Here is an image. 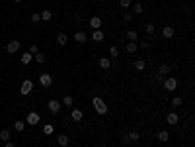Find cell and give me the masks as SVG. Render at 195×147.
Segmentation results:
<instances>
[{"instance_id": "1", "label": "cell", "mask_w": 195, "mask_h": 147, "mask_svg": "<svg viewBox=\"0 0 195 147\" xmlns=\"http://www.w3.org/2000/svg\"><path fill=\"white\" fill-rule=\"evenodd\" d=\"M92 104H94V110H96L98 114H107V104H105L99 96H94V100H92Z\"/></svg>"}, {"instance_id": "2", "label": "cell", "mask_w": 195, "mask_h": 147, "mask_svg": "<svg viewBox=\"0 0 195 147\" xmlns=\"http://www.w3.org/2000/svg\"><path fill=\"white\" fill-rule=\"evenodd\" d=\"M162 85H164V88H166L168 92H172V90H176V88H178V81L174 77H164Z\"/></svg>"}, {"instance_id": "3", "label": "cell", "mask_w": 195, "mask_h": 147, "mask_svg": "<svg viewBox=\"0 0 195 147\" xmlns=\"http://www.w3.org/2000/svg\"><path fill=\"white\" fill-rule=\"evenodd\" d=\"M139 139H141V133L139 132H129V133H125L123 137H121L123 143H137Z\"/></svg>"}, {"instance_id": "4", "label": "cell", "mask_w": 195, "mask_h": 147, "mask_svg": "<svg viewBox=\"0 0 195 147\" xmlns=\"http://www.w3.org/2000/svg\"><path fill=\"white\" fill-rule=\"evenodd\" d=\"M31 90H33V82L28 78V81H24L22 86H20V94H22V96H28V94H31Z\"/></svg>"}, {"instance_id": "5", "label": "cell", "mask_w": 195, "mask_h": 147, "mask_svg": "<svg viewBox=\"0 0 195 147\" xmlns=\"http://www.w3.org/2000/svg\"><path fill=\"white\" fill-rule=\"evenodd\" d=\"M47 108H49V112H51V114H59V112H61V108H62V104L57 100V98H53V100H49Z\"/></svg>"}, {"instance_id": "6", "label": "cell", "mask_w": 195, "mask_h": 147, "mask_svg": "<svg viewBox=\"0 0 195 147\" xmlns=\"http://www.w3.org/2000/svg\"><path fill=\"white\" fill-rule=\"evenodd\" d=\"M39 85L43 86V88H49V86L53 85V77H51V75H47V73L39 75Z\"/></svg>"}, {"instance_id": "7", "label": "cell", "mask_w": 195, "mask_h": 147, "mask_svg": "<svg viewBox=\"0 0 195 147\" xmlns=\"http://www.w3.org/2000/svg\"><path fill=\"white\" fill-rule=\"evenodd\" d=\"M25 122H28L29 125H37L41 122V118H39V114L37 112H29L28 114V118H25Z\"/></svg>"}, {"instance_id": "8", "label": "cell", "mask_w": 195, "mask_h": 147, "mask_svg": "<svg viewBox=\"0 0 195 147\" xmlns=\"http://www.w3.org/2000/svg\"><path fill=\"white\" fill-rule=\"evenodd\" d=\"M20 47H22V43H20L18 39H12L10 43H6V51H8V53H16Z\"/></svg>"}, {"instance_id": "9", "label": "cell", "mask_w": 195, "mask_h": 147, "mask_svg": "<svg viewBox=\"0 0 195 147\" xmlns=\"http://www.w3.org/2000/svg\"><path fill=\"white\" fill-rule=\"evenodd\" d=\"M166 122L170 124V125H176L178 122H180V116H178L176 112H170V114H168V116H166Z\"/></svg>"}, {"instance_id": "10", "label": "cell", "mask_w": 195, "mask_h": 147, "mask_svg": "<svg viewBox=\"0 0 195 147\" xmlns=\"http://www.w3.org/2000/svg\"><path fill=\"white\" fill-rule=\"evenodd\" d=\"M162 38H166V39L174 38V28L172 26H164V28H162Z\"/></svg>"}, {"instance_id": "11", "label": "cell", "mask_w": 195, "mask_h": 147, "mask_svg": "<svg viewBox=\"0 0 195 147\" xmlns=\"http://www.w3.org/2000/svg\"><path fill=\"white\" fill-rule=\"evenodd\" d=\"M90 28H94V30H99V28H102V18H99V16L90 18Z\"/></svg>"}, {"instance_id": "12", "label": "cell", "mask_w": 195, "mask_h": 147, "mask_svg": "<svg viewBox=\"0 0 195 147\" xmlns=\"http://www.w3.org/2000/svg\"><path fill=\"white\" fill-rule=\"evenodd\" d=\"M74 41H76V43H86L88 35L84 34V31H76V34H74Z\"/></svg>"}, {"instance_id": "13", "label": "cell", "mask_w": 195, "mask_h": 147, "mask_svg": "<svg viewBox=\"0 0 195 147\" xmlns=\"http://www.w3.org/2000/svg\"><path fill=\"white\" fill-rule=\"evenodd\" d=\"M70 118L74 120V122H80V120L84 118V114H82V110H78V108H72V112H70Z\"/></svg>"}, {"instance_id": "14", "label": "cell", "mask_w": 195, "mask_h": 147, "mask_svg": "<svg viewBox=\"0 0 195 147\" xmlns=\"http://www.w3.org/2000/svg\"><path fill=\"white\" fill-rule=\"evenodd\" d=\"M20 61H22V65H29V63L33 61V55H31L29 51H25V53H22V57H20Z\"/></svg>"}, {"instance_id": "15", "label": "cell", "mask_w": 195, "mask_h": 147, "mask_svg": "<svg viewBox=\"0 0 195 147\" xmlns=\"http://www.w3.org/2000/svg\"><path fill=\"white\" fill-rule=\"evenodd\" d=\"M103 38H105V35H103L102 30H94L92 31V41H103Z\"/></svg>"}, {"instance_id": "16", "label": "cell", "mask_w": 195, "mask_h": 147, "mask_svg": "<svg viewBox=\"0 0 195 147\" xmlns=\"http://www.w3.org/2000/svg\"><path fill=\"white\" fill-rule=\"evenodd\" d=\"M125 49H127V53H137V49H139V43H137V41H129V43L125 45Z\"/></svg>"}, {"instance_id": "17", "label": "cell", "mask_w": 195, "mask_h": 147, "mask_svg": "<svg viewBox=\"0 0 195 147\" xmlns=\"http://www.w3.org/2000/svg\"><path fill=\"white\" fill-rule=\"evenodd\" d=\"M62 106H68V108H74V98H72L70 94H66V96L62 98Z\"/></svg>"}, {"instance_id": "18", "label": "cell", "mask_w": 195, "mask_h": 147, "mask_svg": "<svg viewBox=\"0 0 195 147\" xmlns=\"http://www.w3.org/2000/svg\"><path fill=\"white\" fill-rule=\"evenodd\" d=\"M158 75H160V77H168V75H170V65H160V67H158Z\"/></svg>"}, {"instance_id": "19", "label": "cell", "mask_w": 195, "mask_h": 147, "mask_svg": "<svg viewBox=\"0 0 195 147\" xmlns=\"http://www.w3.org/2000/svg\"><path fill=\"white\" fill-rule=\"evenodd\" d=\"M135 69L137 71H144L146 69V61L144 59H135Z\"/></svg>"}, {"instance_id": "20", "label": "cell", "mask_w": 195, "mask_h": 147, "mask_svg": "<svg viewBox=\"0 0 195 147\" xmlns=\"http://www.w3.org/2000/svg\"><path fill=\"white\" fill-rule=\"evenodd\" d=\"M66 41H68L66 34H62V31H59V34H57V43H59V45H66Z\"/></svg>"}, {"instance_id": "21", "label": "cell", "mask_w": 195, "mask_h": 147, "mask_svg": "<svg viewBox=\"0 0 195 147\" xmlns=\"http://www.w3.org/2000/svg\"><path fill=\"white\" fill-rule=\"evenodd\" d=\"M99 67H102V69H109V67H111V59H109V57H102V59H99Z\"/></svg>"}, {"instance_id": "22", "label": "cell", "mask_w": 195, "mask_h": 147, "mask_svg": "<svg viewBox=\"0 0 195 147\" xmlns=\"http://www.w3.org/2000/svg\"><path fill=\"white\" fill-rule=\"evenodd\" d=\"M168 139H170V133H168L166 129H162V132H158V141H162V143H166Z\"/></svg>"}, {"instance_id": "23", "label": "cell", "mask_w": 195, "mask_h": 147, "mask_svg": "<svg viewBox=\"0 0 195 147\" xmlns=\"http://www.w3.org/2000/svg\"><path fill=\"white\" fill-rule=\"evenodd\" d=\"M170 104H172V108H180L182 104H183V98H182V96H174Z\"/></svg>"}, {"instance_id": "24", "label": "cell", "mask_w": 195, "mask_h": 147, "mask_svg": "<svg viewBox=\"0 0 195 147\" xmlns=\"http://www.w3.org/2000/svg\"><path fill=\"white\" fill-rule=\"evenodd\" d=\"M41 14V20H43V22H49V20L53 18V12L51 10H43V12H39Z\"/></svg>"}, {"instance_id": "25", "label": "cell", "mask_w": 195, "mask_h": 147, "mask_svg": "<svg viewBox=\"0 0 195 147\" xmlns=\"http://www.w3.org/2000/svg\"><path fill=\"white\" fill-rule=\"evenodd\" d=\"M24 128H25V122H22V120H16V122H14V129H16V132H24Z\"/></svg>"}, {"instance_id": "26", "label": "cell", "mask_w": 195, "mask_h": 147, "mask_svg": "<svg viewBox=\"0 0 195 147\" xmlns=\"http://www.w3.org/2000/svg\"><path fill=\"white\" fill-rule=\"evenodd\" d=\"M57 141H59V145H61V147H66L70 139H68V135H59V137H57Z\"/></svg>"}, {"instance_id": "27", "label": "cell", "mask_w": 195, "mask_h": 147, "mask_svg": "<svg viewBox=\"0 0 195 147\" xmlns=\"http://www.w3.org/2000/svg\"><path fill=\"white\" fill-rule=\"evenodd\" d=\"M127 39H129V41H137V39H139V34H137L135 30H129V31H127Z\"/></svg>"}, {"instance_id": "28", "label": "cell", "mask_w": 195, "mask_h": 147, "mask_svg": "<svg viewBox=\"0 0 195 147\" xmlns=\"http://www.w3.org/2000/svg\"><path fill=\"white\" fill-rule=\"evenodd\" d=\"M10 137H12V135H10L8 129H2V132H0V139H2L4 143H6V141H10Z\"/></svg>"}, {"instance_id": "29", "label": "cell", "mask_w": 195, "mask_h": 147, "mask_svg": "<svg viewBox=\"0 0 195 147\" xmlns=\"http://www.w3.org/2000/svg\"><path fill=\"white\" fill-rule=\"evenodd\" d=\"M33 61L39 63V65H43V63H45V55H43V53H35V55H33Z\"/></svg>"}, {"instance_id": "30", "label": "cell", "mask_w": 195, "mask_h": 147, "mask_svg": "<svg viewBox=\"0 0 195 147\" xmlns=\"http://www.w3.org/2000/svg\"><path fill=\"white\" fill-rule=\"evenodd\" d=\"M53 132H55V128H53V124H45V125H43V133H45V135H51Z\"/></svg>"}, {"instance_id": "31", "label": "cell", "mask_w": 195, "mask_h": 147, "mask_svg": "<svg viewBox=\"0 0 195 147\" xmlns=\"http://www.w3.org/2000/svg\"><path fill=\"white\" fill-rule=\"evenodd\" d=\"M144 31H146V34H148V35H154V31H156L154 24H146V26H144Z\"/></svg>"}, {"instance_id": "32", "label": "cell", "mask_w": 195, "mask_h": 147, "mask_svg": "<svg viewBox=\"0 0 195 147\" xmlns=\"http://www.w3.org/2000/svg\"><path fill=\"white\" fill-rule=\"evenodd\" d=\"M109 57H111V59H117V57H119V49H117L115 45L109 49Z\"/></svg>"}, {"instance_id": "33", "label": "cell", "mask_w": 195, "mask_h": 147, "mask_svg": "<svg viewBox=\"0 0 195 147\" xmlns=\"http://www.w3.org/2000/svg\"><path fill=\"white\" fill-rule=\"evenodd\" d=\"M31 22H33V24H39V22H41V14H39V12H33V14H31Z\"/></svg>"}, {"instance_id": "34", "label": "cell", "mask_w": 195, "mask_h": 147, "mask_svg": "<svg viewBox=\"0 0 195 147\" xmlns=\"http://www.w3.org/2000/svg\"><path fill=\"white\" fill-rule=\"evenodd\" d=\"M133 10H135L137 14H143V4H141V2H137L135 6H133Z\"/></svg>"}, {"instance_id": "35", "label": "cell", "mask_w": 195, "mask_h": 147, "mask_svg": "<svg viewBox=\"0 0 195 147\" xmlns=\"http://www.w3.org/2000/svg\"><path fill=\"white\" fill-rule=\"evenodd\" d=\"M131 20H133V14H129V12H125V14H123V22H125V24H129V22H131Z\"/></svg>"}, {"instance_id": "36", "label": "cell", "mask_w": 195, "mask_h": 147, "mask_svg": "<svg viewBox=\"0 0 195 147\" xmlns=\"http://www.w3.org/2000/svg\"><path fill=\"white\" fill-rule=\"evenodd\" d=\"M29 53H31V55H35V53H39V47H37V45H35V43H33V45H29Z\"/></svg>"}, {"instance_id": "37", "label": "cell", "mask_w": 195, "mask_h": 147, "mask_svg": "<svg viewBox=\"0 0 195 147\" xmlns=\"http://www.w3.org/2000/svg\"><path fill=\"white\" fill-rule=\"evenodd\" d=\"M119 4H121V8H129L131 6V0H119Z\"/></svg>"}, {"instance_id": "38", "label": "cell", "mask_w": 195, "mask_h": 147, "mask_svg": "<svg viewBox=\"0 0 195 147\" xmlns=\"http://www.w3.org/2000/svg\"><path fill=\"white\" fill-rule=\"evenodd\" d=\"M111 67H115V69H117V67H119V61H117V59H111Z\"/></svg>"}, {"instance_id": "39", "label": "cell", "mask_w": 195, "mask_h": 147, "mask_svg": "<svg viewBox=\"0 0 195 147\" xmlns=\"http://www.w3.org/2000/svg\"><path fill=\"white\" fill-rule=\"evenodd\" d=\"M6 147H16V145H14V141H6Z\"/></svg>"}, {"instance_id": "40", "label": "cell", "mask_w": 195, "mask_h": 147, "mask_svg": "<svg viewBox=\"0 0 195 147\" xmlns=\"http://www.w3.org/2000/svg\"><path fill=\"white\" fill-rule=\"evenodd\" d=\"M14 2H22V0H14Z\"/></svg>"}, {"instance_id": "41", "label": "cell", "mask_w": 195, "mask_h": 147, "mask_svg": "<svg viewBox=\"0 0 195 147\" xmlns=\"http://www.w3.org/2000/svg\"><path fill=\"white\" fill-rule=\"evenodd\" d=\"M102 147H105V145H102Z\"/></svg>"}]
</instances>
